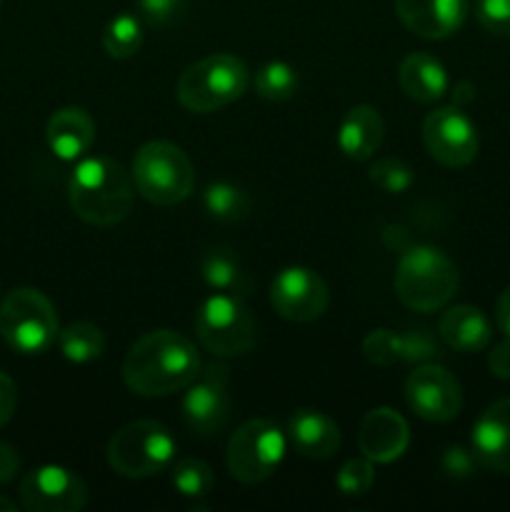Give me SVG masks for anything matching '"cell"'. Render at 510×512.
Returning <instances> with one entry per match:
<instances>
[{
    "label": "cell",
    "instance_id": "1",
    "mask_svg": "<svg viewBox=\"0 0 510 512\" xmlns=\"http://www.w3.org/2000/svg\"><path fill=\"white\" fill-rule=\"evenodd\" d=\"M200 373L193 340L175 330H150L135 340L123 360V380L140 398H165L188 388Z\"/></svg>",
    "mask_w": 510,
    "mask_h": 512
},
{
    "label": "cell",
    "instance_id": "2",
    "mask_svg": "<svg viewBox=\"0 0 510 512\" xmlns=\"http://www.w3.org/2000/svg\"><path fill=\"white\" fill-rule=\"evenodd\" d=\"M73 213L95 228H110L130 215L135 203L133 175L113 158L95 155L75 165L68 180Z\"/></svg>",
    "mask_w": 510,
    "mask_h": 512
},
{
    "label": "cell",
    "instance_id": "3",
    "mask_svg": "<svg viewBox=\"0 0 510 512\" xmlns=\"http://www.w3.org/2000/svg\"><path fill=\"white\" fill-rule=\"evenodd\" d=\"M460 275L453 260L433 245H413L395 268V293L400 303L418 313H433L458 293Z\"/></svg>",
    "mask_w": 510,
    "mask_h": 512
},
{
    "label": "cell",
    "instance_id": "4",
    "mask_svg": "<svg viewBox=\"0 0 510 512\" xmlns=\"http://www.w3.org/2000/svg\"><path fill=\"white\" fill-rule=\"evenodd\" d=\"M250 70L230 53H215L188 65L178 78V100L190 113H215L245 95Z\"/></svg>",
    "mask_w": 510,
    "mask_h": 512
},
{
    "label": "cell",
    "instance_id": "5",
    "mask_svg": "<svg viewBox=\"0 0 510 512\" xmlns=\"http://www.w3.org/2000/svg\"><path fill=\"white\" fill-rule=\"evenodd\" d=\"M135 190L148 203L168 208L183 203L195 185V170L183 148L168 140H150L133 158Z\"/></svg>",
    "mask_w": 510,
    "mask_h": 512
},
{
    "label": "cell",
    "instance_id": "6",
    "mask_svg": "<svg viewBox=\"0 0 510 512\" xmlns=\"http://www.w3.org/2000/svg\"><path fill=\"white\" fill-rule=\"evenodd\" d=\"M58 313L35 288H15L0 303V338L20 355H43L58 343Z\"/></svg>",
    "mask_w": 510,
    "mask_h": 512
},
{
    "label": "cell",
    "instance_id": "7",
    "mask_svg": "<svg viewBox=\"0 0 510 512\" xmlns=\"http://www.w3.org/2000/svg\"><path fill=\"white\" fill-rule=\"evenodd\" d=\"M178 443L163 423L135 420L110 438L108 465L130 480L158 475L173 463Z\"/></svg>",
    "mask_w": 510,
    "mask_h": 512
},
{
    "label": "cell",
    "instance_id": "8",
    "mask_svg": "<svg viewBox=\"0 0 510 512\" xmlns=\"http://www.w3.org/2000/svg\"><path fill=\"white\" fill-rule=\"evenodd\" d=\"M195 335L215 358H238L255 345V320L233 293H213L195 313Z\"/></svg>",
    "mask_w": 510,
    "mask_h": 512
},
{
    "label": "cell",
    "instance_id": "9",
    "mask_svg": "<svg viewBox=\"0 0 510 512\" xmlns=\"http://www.w3.org/2000/svg\"><path fill=\"white\" fill-rule=\"evenodd\" d=\"M285 458V433L268 418H253L240 425L228 440L225 463L230 475L243 485H258L280 468Z\"/></svg>",
    "mask_w": 510,
    "mask_h": 512
},
{
    "label": "cell",
    "instance_id": "10",
    "mask_svg": "<svg viewBox=\"0 0 510 512\" xmlns=\"http://www.w3.org/2000/svg\"><path fill=\"white\" fill-rule=\"evenodd\" d=\"M230 415L228 368L210 363L195 375L183 395V420L198 438H213L225 428Z\"/></svg>",
    "mask_w": 510,
    "mask_h": 512
},
{
    "label": "cell",
    "instance_id": "11",
    "mask_svg": "<svg viewBox=\"0 0 510 512\" xmlns=\"http://www.w3.org/2000/svg\"><path fill=\"white\" fill-rule=\"evenodd\" d=\"M423 143L445 168H465L478 155V130L458 105L438 108L423 120Z\"/></svg>",
    "mask_w": 510,
    "mask_h": 512
},
{
    "label": "cell",
    "instance_id": "12",
    "mask_svg": "<svg viewBox=\"0 0 510 512\" xmlns=\"http://www.w3.org/2000/svg\"><path fill=\"white\" fill-rule=\"evenodd\" d=\"M88 503V485L60 465H43L20 480V505L30 512H78Z\"/></svg>",
    "mask_w": 510,
    "mask_h": 512
},
{
    "label": "cell",
    "instance_id": "13",
    "mask_svg": "<svg viewBox=\"0 0 510 512\" xmlns=\"http://www.w3.org/2000/svg\"><path fill=\"white\" fill-rule=\"evenodd\" d=\"M405 400L418 418L448 423L463 408V390L453 373L435 363H420L405 380Z\"/></svg>",
    "mask_w": 510,
    "mask_h": 512
},
{
    "label": "cell",
    "instance_id": "14",
    "mask_svg": "<svg viewBox=\"0 0 510 512\" xmlns=\"http://www.w3.org/2000/svg\"><path fill=\"white\" fill-rule=\"evenodd\" d=\"M328 303V285L310 268L293 265L280 270L270 283V305L290 323H313L328 310Z\"/></svg>",
    "mask_w": 510,
    "mask_h": 512
},
{
    "label": "cell",
    "instance_id": "15",
    "mask_svg": "<svg viewBox=\"0 0 510 512\" xmlns=\"http://www.w3.org/2000/svg\"><path fill=\"white\" fill-rule=\"evenodd\" d=\"M395 13L410 33L443 40L458 33L468 15V0H395Z\"/></svg>",
    "mask_w": 510,
    "mask_h": 512
},
{
    "label": "cell",
    "instance_id": "16",
    "mask_svg": "<svg viewBox=\"0 0 510 512\" xmlns=\"http://www.w3.org/2000/svg\"><path fill=\"white\" fill-rule=\"evenodd\" d=\"M410 428L400 413L390 408H375L360 420V453L373 463H393L408 450Z\"/></svg>",
    "mask_w": 510,
    "mask_h": 512
},
{
    "label": "cell",
    "instance_id": "17",
    "mask_svg": "<svg viewBox=\"0 0 510 512\" xmlns=\"http://www.w3.org/2000/svg\"><path fill=\"white\" fill-rule=\"evenodd\" d=\"M473 455L483 468L510 473V398L498 400L473 425Z\"/></svg>",
    "mask_w": 510,
    "mask_h": 512
},
{
    "label": "cell",
    "instance_id": "18",
    "mask_svg": "<svg viewBox=\"0 0 510 512\" xmlns=\"http://www.w3.org/2000/svg\"><path fill=\"white\" fill-rule=\"evenodd\" d=\"M45 140L55 158L65 160V163H75V160L85 158L95 143V123L83 108H60L50 115L48 125H45Z\"/></svg>",
    "mask_w": 510,
    "mask_h": 512
},
{
    "label": "cell",
    "instance_id": "19",
    "mask_svg": "<svg viewBox=\"0 0 510 512\" xmlns=\"http://www.w3.org/2000/svg\"><path fill=\"white\" fill-rule=\"evenodd\" d=\"M288 438L303 458L328 460L340 448V428L320 410H295L288 420Z\"/></svg>",
    "mask_w": 510,
    "mask_h": 512
},
{
    "label": "cell",
    "instance_id": "20",
    "mask_svg": "<svg viewBox=\"0 0 510 512\" xmlns=\"http://www.w3.org/2000/svg\"><path fill=\"white\" fill-rule=\"evenodd\" d=\"M385 138V123L373 105H355L343 115L338 128L340 153L355 163H365L380 150Z\"/></svg>",
    "mask_w": 510,
    "mask_h": 512
},
{
    "label": "cell",
    "instance_id": "21",
    "mask_svg": "<svg viewBox=\"0 0 510 512\" xmlns=\"http://www.w3.org/2000/svg\"><path fill=\"white\" fill-rule=\"evenodd\" d=\"M438 333L443 343L458 353H480L493 338L488 318L473 305H455L445 310L438 320Z\"/></svg>",
    "mask_w": 510,
    "mask_h": 512
},
{
    "label": "cell",
    "instance_id": "22",
    "mask_svg": "<svg viewBox=\"0 0 510 512\" xmlns=\"http://www.w3.org/2000/svg\"><path fill=\"white\" fill-rule=\"evenodd\" d=\"M398 83L415 103H435L448 93V70L433 55L410 53L400 63Z\"/></svg>",
    "mask_w": 510,
    "mask_h": 512
},
{
    "label": "cell",
    "instance_id": "23",
    "mask_svg": "<svg viewBox=\"0 0 510 512\" xmlns=\"http://www.w3.org/2000/svg\"><path fill=\"white\" fill-rule=\"evenodd\" d=\"M200 275H203L205 285L220 290V293L238 295L248 288L243 268H240L233 250L228 248H210L208 253H203V258H200Z\"/></svg>",
    "mask_w": 510,
    "mask_h": 512
},
{
    "label": "cell",
    "instance_id": "24",
    "mask_svg": "<svg viewBox=\"0 0 510 512\" xmlns=\"http://www.w3.org/2000/svg\"><path fill=\"white\" fill-rule=\"evenodd\" d=\"M58 348L70 363H93L105 353V335L93 323H70L58 333Z\"/></svg>",
    "mask_w": 510,
    "mask_h": 512
},
{
    "label": "cell",
    "instance_id": "25",
    "mask_svg": "<svg viewBox=\"0 0 510 512\" xmlns=\"http://www.w3.org/2000/svg\"><path fill=\"white\" fill-rule=\"evenodd\" d=\"M205 213L220 223H238L250 213V198L233 183H210L203 193Z\"/></svg>",
    "mask_w": 510,
    "mask_h": 512
},
{
    "label": "cell",
    "instance_id": "26",
    "mask_svg": "<svg viewBox=\"0 0 510 512\" xmlns=\"http://www.w3.org/2000/svg\"><path fill=\"white\" fill-rule=\"evenodd\" d=\"M143 45V23L135 15L123 13L115 15L103 30V48L110 58L128 60Z\"/></svg>",
    "mask_w": 510,
    "mask_h": 512
},
{
    "label": "cell",
    "instance_id": "27",
    "mask_svg": "<svg viewBox=\"0 0 510 512\" xmlns=\"http://www.w3.org/2000/svg\"><path fill=\"white\" fill-rule=\"evenodd\" d=\"M298 90V73L293 65L283 60H270L255 73V93L270 103H283L290 100Z\"/></svg>",
    "mask_w": 510,
    "mask_h": 512
},
{
    "label": "cell",
    "instance_id": "28",
    "mask_svg": "<svg viewBox=\"0 0 510 512\" xmlns=\"http://www.w3.org/2000/svg\"><path fill=\"white\" fill-rule=\"evenodd\" d=\"M170 483L185 498H205L213 493L215 475L208 463L198 458H183L170 470Z\"/></svg>",
    "mask_w": 510,
    "mask_h": 512
},
{
    "label": "cell",
    "instance_id": "29",
    "mask_svg": "<svg viewBox=\"0 0 510 512\" xmlns=\"http://www.w3.org/2000/svg\"><path fill=\"white\" fill-rule=\"evenodd\" d=\"M370 183L378 185L385 193L400 195L415 183L413 168L408 163H403L400 158H380L375 160V165L370 168Z\"/></svg>",
    "mask_w": 510,
    "mask_h": 512
},
{
    "label": "cell",
    "instance_id": "30",
    "mask_svg": "<svg viewBox=\"0 0 510 512\" xmlns=\"http://www.w3.org/2000/svg\"><path fill=\"white\" fill-rule=\"evenodd\" d=\"M363 355L380 368L400 363V335L388 328L370 330L363 340Z\"/></svg>",
    "mask_w": 510,
    "mask_h": 512
},
{
    "label": "cell",
    "instance_id": "31",
    "mask_svg": "<svg viewBox=\"0 0 510 512\" xmlns=\"http://www.w3.org/2000/svg\"><path fill=\"white\" fill-rule=\"evenodd\" d=\"M338 490L343 495H365L375 483V470H373V460L363 458H353L338 470Z\"/></svg>",
    "mask_w": 510,
    "mask_h": 512
},
{
    "label": "cell",
    "instance_id": "32",
    "mask_svg": "<svg viewBox=\"0 0 510 512\" xmlns=\"http://www.w3.org/2000/svg\"><path fill=\"white\" fill-rule=\"evenodd\" d=\"M440 358V345L428 330H410L400 335V363H430Z\"/></svg>",
    "mask_w": 510,
    "mask_h": 512
},
{
    "label": "cell",
    "instance_id": "33",
    "mask_svg": "<svg viewBox=\"0 0 510 512\" xmlns=\"http://www.w3.org/2000/svg\"><path fill=\"white\" fill-rule=\"evenodd\" d=\"M478 23L493 35H510V0H478Z\"/></svg>",
    "mask_w": 510,
    "mask_h": 512
},
{
    "label": "cell",
    "instance_id": "34",
    "mask_svg": "<svg viewBox=\"0 0 510 512\" xmlns=\"http://www.w3.org/2000/svg\"><path fill=\"white\" fill-rule=\"evenodd\" d=\"M138 10L145 23L165 28L183 18L185 0H138Z\"/></svg>",
    "mask_w": 510,
    "mask_h": 512
},
{
    "label": "cell",
    "instance_id": "35",
    "mask_svg": "<svg viewBox=\"0 0 510 512\" xmlns=\"http://www.w3.org/2000/svg\"><path fill=\"white\" fill-rule=\"evenodd\" d=\"M475 463H478L475 455L470 453V450L458 448V445L445 450L443 458H440V465H443V470L450 475V478H468V475L473 473Z\"/></svg>",
    "mask_w": 510,
    "mask_h": 512
},
{
    "label": "cell",
    "instance_id": "36",
    "mask_svg": "<svg viewBox=\"0 0 510 512\" xmlns=\"http://www.w3.org/2000/svg\"><path fill=\"white\" fill-rule=\"evenodd\" d=\"M15 408H18V388H15L13 378L0 370V428L13 418Z\"/></svg>",
    "mask_w": 510,
    "mask_h": 512
},
{
    "label": "cell",
    "instance_id": "37",
    "mask_svg": "<svg viewBox=\"0 0 510 512\" xmlns=\"http://www.w3.org/2000/svg\"><path fill=\"white\" fill-rule=\"evenodd\" d=\"M488 368L495 378L510 380V338L495 345L488 355Z\"/></svg>",
    "mask_w": 510,
    "mask_h": 512
},
{
    "label": "cell",
    "instance_id": "38",
    "mask_svg": "<svg viewBox=\"0 0 510 512\" xmlns=\"http://www.w3.org/2000/svg\"><path fill=\"white\" fill-rule=\"evenodd\" d=\"M20 458L13 445L0 443V483H10L18 475Z\"/></svg>",
    "mask_w": 510,
    "mask_h": 512
},
{
    "label": "cell",
    "instance_id": "39",
    "mask_svg": "<svg viewBox=\"0 0 510 512\" xmlns=\"http://www.w3.org/2000/svg\"><path fill=\"white\" fill-rule=\"evenodd\" d=\"M495 320H498V328L510 338V285L500 293L498 303H495Z\"/></svg>",
    "mask_w": 510,
    "mask_h": 512
},
{
    "label": "cell",
    "instance_id": "40",
    "mask_svg": "<svg viewBox=\"0 0 510 512\" xmlns=\"http://www.w3.org/2000/svg\"><path fill=\"white\" fill-rule=\"evenodd\" d=\"M473 100H475V85L473 83H468V80H460V83H455L453 105L465 108V105H470Z\"/></svg>",
    "mask_w": 510,
    "mask_h": 512
},
{
    "label": "cell",
    "instance_id": "41",
    "mask_svg": "<svg viewBox=\"0 0 510 512\" xmlns=\"http://www.w3.org/2000/svg\"><path fill=\"white\" fill-rule=\"evenodd\" d=\"M15 510H18V503H15V500L3 498V495H0V512H15Z\"/></svg>",
    "mask_w": 510,
    "mask_h": 512
},
{
    "label": "cell",
    "instance_id": "42",
    "mask_svg": "<svg viewBox=\"0 0 510 512\" xmlns=\"http://www.w3.org/2000/svg\"><path fill=\"white\" fill-rule=\"evenodd\" d=\"M0 8H3V0H0Z\"/></svg>",
    "mask_w": 510,
    "mask_h": 512
}]
</instances>
